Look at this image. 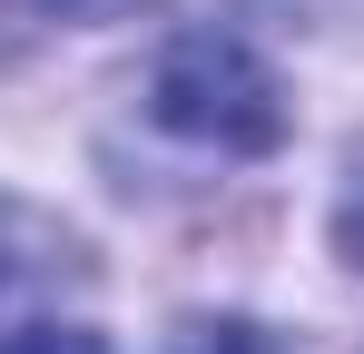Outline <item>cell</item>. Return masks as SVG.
<instances>
[{
    "instance_id": "1",
    "label": "cell",
    "mask_w": 364,
    "mask_h": 354,
    "mask_svg": "<svg viewBox=\"0 0 364 354\" xmlns=\"http://www.w3.org/2000/svg\"><path fill=\"white\" fill-rule=\"evenodd\" d=\"M158 118L197 148H227V158L286 138V99H276L266 59L246 40H178L168 69H158Z\"/></svg>"
},
{
    "instance_id": "2",
    "label": "cell",
    "mask_w": 364,
    "mask_h": 354,
    "mask_svg": "<svg viewBox=\"0 0 364 354\" xmlns=\"http://www.w3.org/2000/svg\"><path fill=\"white\" fill-rule=\"evenodd\" d=\"M0 354H109V345L69 335V325H20V335H0Z\"/></svg>"
},
{
    "instance_id": "3",
    "label": "cell",
    "mask_w": 364,
    "mask_h": 354,
    "mask_svg": "<svg viewBox=\"0 0 364 354\" xmlns=\"http://www.w3.org/2000/svg\"><path fill=\"white\" fill-rule=\"evenodd\" d=\"M178 354H266V345H256L246 325H207V335H187Z\"/></svg>"
},
{
    "instance_id": "4",
    "label": "cell",
    "mask_w": 364,
    "mask_h": 354,
    "mask_svg": "<svg viewBox=\"0 0 364 354\" xmlns=\"http://www.w3.org/2000/svg\"><path fill=\"white\" fill-rule=\"evenodd\" d=\"M335 246H345V256H355V266H364V187H355V197H345V217H335Z\"/></svg>"
}]
</instances>
